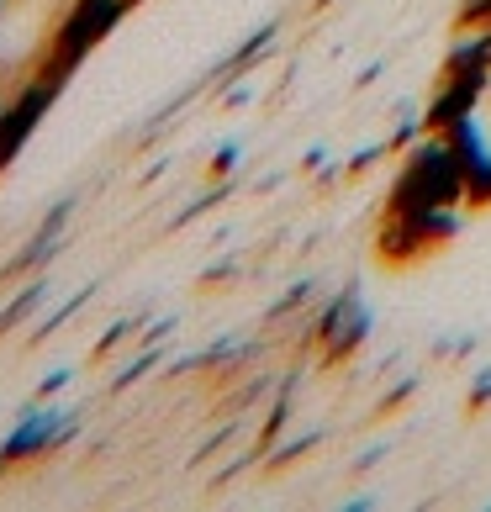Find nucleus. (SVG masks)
Returning <instances> with one entry per match:
<instances>
[{"label":"nucleus","instance_id":"obj_7","mask_svg":"<svg viewBox=\"0 0 491 512\" xmlns=\"http://www.w3.org/2000/svg\"><path fill=\"white\" fill-rule=\"evenodd\" d=\"M59 423H64L59 412H32L27 423L16 428L6 444H0V460L16 465V460H32V454H43V449L53 444V433H59Z\"/></svg>","mask_w":491,"mask_h":512},{"label":"nucleus","instance_id":"obj_4","mask_svg":"<svg viewBox=\"0 0 491 512\" xmlns=\"http://www.w3.org/2000/svg\"><path fill=\"white\" fill-rule=\"evenodd\" d=\"M64 96V85H53V80H43V74H32V80L16 90V96L6 101V111H0V159H16L22 154V143L32 138L37 127H43V117L53 111V101Z\"/></svg>","mask_w":491,"mask_h":512},{"label":"nucleus","instance_id":"obj_2","mask_svg":"<svg viewBox=\"0 0 491 512\" xmlns=\"http://www.w3.org/2000/svg\"><path fill=\"white\" fill-rule=\"evenodd\" d=\"M127 11H132L127 0H74V6L64 11V22L53 27L43 59H37V74L53 80V85H69L74 69H80L111 32H117V22Z\"/></svg>","mask_w":491,"mask_h":512},{"label":"nucleus","instance_id":"obj_3","mask_svg":"<svg viewBox=\"0 0 491 512\" xmlns=\"http://www.w3.org/2000/svg\"><path fill=\"white\" fill-rule=\"evenodd\" d=\"M455 227H460L455 212H386L381 233H375V254L391 270H407V264H418L423 254L455 238Z\"/></svg>","mask_w":491,"mask_h":512},{"label":"nucleus","instance_id":"obj_5","mask_svg":"<svg viewBox=\"0 0 491 512\" xmlns=\"http://www.w3.org/2000/svg\"><path fill=\"white\" fill-rule=\"evenodd\" d=\"M444 138L455 143L460 159H465V206H491V143H486L481 122L470 117L460 127H449Z\"/></svg>","mask_w":491,"mask_h":512},{"label":"nucleus","instance_id":"obj_9","mask_svg":"<svg viewBox=\"0 0 491 512\" xmlns=\"http://www.w3.org/2000/svg\"><path fill=\"white\" fill-rule=\"evenodd\" d=\"M460 27H465V32L491 27V0H465V6H460Z\"/></svg>","mask_w":491,"mask_h":512},{"label":"nucleus","instance_id":"obj_1","mask_svg":"<svg viewBox=\"0 0 491 512\" xmlns=\"http://www.w3.org/2000/svg\"><path fill=\"white\" fill-rule=\"evenodd\" d=\"M455 206H465V159L444 132H428L396 169L386 212H455Z\"/></svg>","mask_w":491,"mask_h":512},{"label":"nucleus","instance_id":"obj_8","mask_svg":"<svg viewBox=\"0 0 491 512\" xmlns=\"http://www.w3.org/2000/svg\"><path fill=\"white\" fill-rule=\"evenodd\" d=\"M365 338H370V312L360 307V301H354V307L338 317L323 338H317V344H323V365H338V359H349L354 349L365 344Z\"/></svg>","mask_w":491,"mask_h":512},{"label":"nucleus","instance_id":"obj_10","mask_svg":"<svg viewBox=\"0 0 491 512\" xmlns=\"http://www.w3.org/2000/svg\"><path fill=\"white\" fill-rule=\"evenodd\" d=\"M486 396H491V375H481V381H476V391H470V407H481Z\"/></svg>","mask_w":491,"mask_h":512},{"label":"nucleus","instance_id":"obj_11","mask_svg":"<svg viewBox=\"0 0 491 512\" xmlns=\"http://www.w3.org/2000/svg\"><path fill=\"white\" fill-rule=\"evenodd\" d=\"M0 111H6V101H0ZM0 169H6V159H0Z\"/></svg>","mask_w":491,"mask_h":512},{"label":"nucleus","instance_id":"obj_6","mask_svg":"<svg viewBox=\"0 0 491 512\" xmlns=\"http://www.w3.org/2000/svg\"><path fill=\"white\" fill-rule=\"evenodd\" d=\"M486 85H491V74H460V80H444V90L433 96L428 117H423V132H449V127L470 122L476 106H481V96H486Z\"/></svg>","mask_w":491,"mask_h":512}]
</instances>
